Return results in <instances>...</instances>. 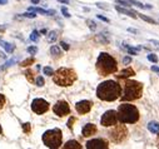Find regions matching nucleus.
Here are the masks:
<instances>
[{
    "instance_id": "obj_46",
    "label": "nucleus",
    "mask_w": 159,
    "mask_h": 149,
    "mask_svg": "<svg viewBox=\"0 0 159 149\" xmlns=\"http://www.w3.org/2000/svg\"><path fill=\"white\" fill-rule=\"evenodd\" d=\"M2 132H3V129H2V125H0V134H2Z\"/></svg>"
},
{
    "instance_id": "obj_37",
    "label": "nucleus",
    "mask_w": 159,
    "mask_h": 149,
    "mask_svg": "<svg viewBox=\"0 0 159 149\" xmlns=\"http://www.w3.org/2000/svg\"><path fill=\"white\" fill-rule=\"evenodd\" d=\"M97 17H98V19H100V20L104 21V23H109V21H110L108 18H105V17H103V15H97Z\"/></svg>"
},
{
    "instance_id": "obj_2",
    "label": "nucleus",
    "mask_w": 159,
    "mask_h": 149,
    "mask_svg": "<svg viewBox=\"0 0 159 149\" xmlns=\"http://www.w3.org/2000/svg\"><path fill=\"white\" fill-rule=\"evenodd\" d=\"M116 115H118V121H120L123 124L125 123L133 124L139 120V110L137 109V106L124 102L118 106Z\"/></svg>"
},
{
    "instance_id": "obj_40",
    "label": "nucleus",
    "mask_w": 159,
    "mask_h": 149,
    "mask_svg": "<svg viewBox=\"0 0 159 149\" xmlns=\"http://www.w3.org/2000/svg\"><path fill=\"white\" fill-rule=\"evenodd\" d=\"M152 70H153L154 73H157L158 75H159V68H158V66H155V65H153V66H152Z\"/></svg>"
},
{
    "instance_id": "obj_11",
    "label": "nucleus",
    "mask_w": 159,
    "mask_h": 149,
    "mask_svg": "<svg viewBox=\"0 0 159 149\" xmlns=\"http://www.w3.org/2000/svg\"><path fill=\"white\" fill-rule=\"evenodd\" d=\"M85 148L87 149H108L109 148V143H108L107 139L97 138V139H91V140L87 142Z\"/></svg>"
},
{
    "instance_id": "obj_33",
    "label": "nucleus",
    "mask_w": 159,
    "mask_h": 149,
    "mask_svg": "<svg viewBox=\"0 0 159 149\" xmlns=\"http://www.w3.org/2000/svg\"><path fill=\"white\" fill-rule=\"evenodd\" d=\"M61 13H63V15L65 17V18H70L72 15L69 14V11L67 10V8H61Z\"/></svg>"
},
{
    "instance_id": "obj_39",
    "label": "nucleus",
    "mask_w": 159,
    "mask_h": 149,
    "mask_svg": "<svg viewBox=\"0 0 159 149\" xmlns=\"http://www.w3.org/2000/svg\"><path fill=\"white\" fill-rule=\"evenodd\" d=\"M130 61H131V58H130V57H125V58L123 59V63H124L125 65H127V64H129Z\"/></svg>"
},
{
    "instance_id": "obj_24",
    "label": "nucleus",
    "mask_w": 159,
    "mask_h": 149,
    "mask_svg": "<svg viewBox=\"0 0 159 149\" xmlns=\"http://www.w3.org/2000/svg\"><path fill=\"white\" fill-rule=\"evenodd\" d=\"M140 19H143L144 21H147V23H150V24H155V20H153L152 18H149V17H145V15H143V14H137Z\"/></svg>"
},
{
    "instance_id": "obj_5",
    "label": "nucleus",
    "mask_w": 159,
    "mask_h": 149,
    "mask_svg": "<svg viewBox=\"0 0 159 149\" xmlns=\"http://www.w3.org/2000/svg\"><path fill=\"white\" fill-rule=\"evenodd\" d=\"M143 94V85L137 80H125L124 82V94L120 97L122 102H133L139 99Z\"/></svg>"
},
{
    "instance_id": "obj_21",
    "label": "nucleus",
    "mask_w": 159,
    "mask_h": 149,
    "mask_svg": "<svg viewBox=\"0 0 159 149\" xmlns=\"http://www.w3.org/2000/svg\"><path fill=\"white\" fill-rule=\"evenodd\" d=\"M50 54L53 57H61V50H60V48L58 47V45H53L51 48H50Z\"/></svg>"
},
{
    "instance_id": "obj_31",
    "label": "nucleus",
    "mask_w": 159,
    "mask_h": 149,
    "mask_svg": "<svg viewBox=\"0 0 159 149\" xmlns=\"http://www.w3.org/2000/svg\"><path fill=\"white\" fill-rule=\"evenodd\" d=\"M26 50H28V53H29V54H31V55H34V54H36V53H38V48H36V47H29Z\"/></svg>"
},
{
    "instance_id": "obj_26",
    "label": "nucleus",
    "mask_w": 159,
    "mask_h": 149,
    "mask_svg": "<svg viewBox=\"0 0 159 149\" xmlns=\"http://www.w3.org/2000/svg\"><path fill=\"white\" fill-rule=\"evenodd\" d=\"M30 40H31V42H38V40H39V32L38 30H34L30 34Z\"/></svg>"
},
{
    "instance_id": "obj_28",
    "label": "nucleus",
    "mask_w": 159,
    "mask_h": 149,
    "mask_svg": "<svg viewBox=\"0 0 159 149\" xmlns=\"http://www.w3.org/2000/svg\"><path fill=\"white\" fill-rule=\"evenodd\" d=\"M35 83H36V85H38V87H43V85H44V83H45V82H44V78H43L42 75H40V76H38V78H36V80H35Z\"/></svg>"
},
{
    "instance_id": "obj_25",
    "label": "nucleus",
    "mask_w": 159,
    "mask_h": 149,
    "mask_svg": "<svg viewBox=\"0 0 159 149\" xmlns=\"http://www.w3.org/2000/svg\"><path fill=\"white\" fill-rule=\"evenodd\" d=\"M43 72H44V74L48 75V76H53V74H54V70H53L50 66H45L44 69H43Z\"/></svg>"
},
{
    "instance_id": "obj_30",
    "label": "nucleus",
    "mask_w": 159,
    "mask_h": 149,
    "mask_svg": "<svg viewBox=\"0 0 159 149\" xmlns=\"http://www.w3.org/2000/svg\"><path fill=\"white\" fill-rule=\"evenodd\" d=\"M148 60L152 61V63H157L158 61V57L155 55V54H149V55H148Z\"/></svg>"
},
{
    "instance_id": "obj_34",
    "label": "nucleus",
    "mask_w": 159,
    "mask_h": 149,
    "mask_svg": "<svg viewBox=\"0 0 159 149\" xmlns=\"http://www.w3.org/2000/svg\"><path fill=\"white\" fill-rule=\"evenodd\" d=\"M23 130H24L25 133H29V132H30V124H29V123L23 124Z\"/></svg>"
},
{
    "instance_id": "obj_1",
    "label": "nucleus",
    "mask_w": 159,
    "mask_h": 149,
    "mask_svg": "<svg viewBox=\"0 0 159 149\" xmlns=\"http://www.w3.org/2000/svg\"><path fill=\"white\" fill-rule=\"evenodd\" d=\"M122 95V88L114 80H107L98 85L97 97L104 102H114Z\"/></svg>"
},
{
    "instance_id": "obj_18",
    "label": "nucleus",
    "mask_w": 159,
    "mask_h": 149,
    "mask_svg": "<svg viewBox=\"0 0 159 149\" xmlns=\"http://www.w3.org/2000/svg\"><path fill=\"white\" fill-rule=\"evenodd\" d=\"M80 148H82V145L79 144L76 140H69L64 145V149H80Z\"/></svg>"
},
{
    "instance_id": "obj_16",
    "label": "nucleus",
    "mask_w": 159,
    "mask_h": 149,
    "mask_svg": "<svg viewBox=\"0 0 159 149\" xmlns=\"http://www.w3.org/2000/svg\"><path fill=\"white\" fill-rule=\"evenodd\" d=\"M30 11H35V13H39V14H44V15H54L55 11L54 10H44L42 8H29Z\"/></svg>"
},
{
    "instance_id": "obj_13",
    "label": "nucleus",
    "mask_w": 159,
    "mask_h": 149,
    "mask_svg": "<svg viewBox=\"0 0 159 149\" xmlns=\"http://www.w3.org/2000/svg\"><path fill=\"white\" fill-rule=\"evenodd\" d=\"M97 133V125H94V124H91V123H89V124H85L84 127H83V129H82V134H83V137H91V135H94Z\"/></svg>"
},
{
    "instance_id": "obj_41",
    "label": "nucleus",
    "mask_w": 159,
    "mask_h": 149,
    "mask_svg": "<svg viewBox=\"0 0 159 149\" xmlns=\"http://www.w3.org/2000/svg\"><path fill=\"white\" fill-rule=\"evenodd\" d=\"M0 59H3V60H4V59H6V55H5L4 53H2V51H0Z\"/></svg>"
},
{
    "instance_id": "obj_45",
    "label": "nucleus",
    "mask_w": 159,
    "mask_h": 149,
    "mask_svg": "<svg viewBox=\"0 0 159 149\" xmlns=\"http://www.w3.org/2000/svg\"><path fill=\"white\" fill-rule=\"evenodd\" d=\"M30 2H31L33 4H39V2H40V0H30Z\"/></svg>"
},
{
    "instance_id": "obj_23",
    "label": "nucleus",
    "mask_w": 159,
    "mask_h": 149,
    "mask_svg": "<svg viewBox=\"0 0 159 149\" xmlns=\"http://www.w3.org/2000/svg\"><path fill=\"white\" fill-rule=\"evenodd\" d=\"M33 63H34V58H29V59H26V60L21 61V63H20V66H24V68H26V66L31 65Z\"/></svg>"
},
{
    "instance_id": "obj_10",
    "label": "nucleus",
    "mask_w": 159,
    "mask_h": 149,
    "mask_svg": "<svg viewBox=\"0 0 159 149\" xmlns=\"http://www.w3.org/2000/svg\"><path fill=\"white\" fill-rule=\"evenodd\" d=\"M53 112H54L58 117H65L70 113V106L65 100H59L53 106Z\"/></svg>"
},
{
    "instance_id": "obj_9",
    "label": "nucleus",
    "mask_w": 159,
    "mask_h": 149,
    "mask_svg": "<svg viewBox=\"0 0 159 149\" xmlns=\"http://www.w3.org/2000/svg\"><path fill=\"white\" fill-rule=\"evenodd\" d=\"M118 123V115L115 110H108L105 112L100 119V124L103 127H112Z\"/></svg>"
},
{
    "instance_id": "obj_7",
    "label": "nucleus",
    "mask_w": 159,
    "mask_h": 149,
    "mask_svg": "<svg viewBox=\"0 0 159 149\" xmlns=\"http://www.w3.org/2000/svg\"><path fill=\"white\" fill-rule=\"evenodd\" d=\"M127 134H128V130L125 125H123L122 123V124H115V127L109 132V137L114 143H120L122 140H124Z\"/></svg>"
},
{
    "instance_id": "obj_20",
    "label": "nucleus",
    "mask_w": 159,
    "mask_h": 149,
    "mask_svg": "<svg viewBox=\"0 0 159 149\" xmlns=\"http://www.w3.org/2000/svg\"><path fill=\"white\" fill-rule=\"evenodd\" d=\"M57 38H58V32H57V30H51V32L48 33L46 40H48L49 43H54L55 40H57Z\"/></svg>"
},
{
    "instance_id": "obj_17",
    "label": "nucleus",
    "mask_w": 159,
    "mask_h": 149,
    "mask_svg": "<svg viewBox=\"0 0 159 149\" xmlns=\"http://www.w3.org/2000/svg\"><path fill=\"white\" fill-rule=\"evenodd\" d=\"M148 129H149L150 133L159 135V123H157V121H149V123H148Z\"/></svg>"
},
{
    "instance_id": "obj_42",
    "label": "nucleus",
    "mask_w": 159,
    "mask_h": 149,
    "mask_svg": "<svg viewBox=\"0 0 159 149\" xmlns=\"http://www.w3.org/2000/svg\"><path fill=\"white\" fill-rule=\"evenodd\" d=\"M8 4V0H0V5H5Z\"/></svg>"
},
{
    "instance_id": "obj_6",
    "label": "nucleus",
    "mask_w": 159,
    "mask_h": 149,
    "mask_svg": "<svg viewBox=\"0 0 159 149\" xmlns=\"http://www.w3.org/2000/svg\"><path fill=\"white\" fill-rule=\"evenodd\" d=\"M61 142H63V133H61V130L59 128L46 130L43 134V143L48 148L57 149V148H59L61 145Z\"/></svg>"
},
{
    "instance_id": "obj_29",
    "label": "nucleus",
    "mask_w": 159,
    "mask_h": 149,
    "mask_svg": "<svg viewBox=\"0 0 159 149\" xmlns=\"http://www.w3.org/2000/svg\"><path fill=\"white\" fill-rule=\"evenodd\" d=\"M17 60L15 59H11V60H9V61H6L3 66H0V70H3V69H5V68H8V66H10V65H13V64H14Z\"/></svg>"
},
{
    "instance_id": "obj_3",
    "label": "nucleus",
    "mask_w": 159,
    "mask_h": 149,
    "mask_svg": "<svg viewBox=\"0 0 159 149\" xmlns=\"http://www.w3.org/2000/svg\"><path fill=\"white\" fill-rule=\"evenodd\" d=\"M118 69V64L116 60L109 55L108 53H100L99 57L97 59V72L99 73V75L105 76L115 73Z\"/></svg>"
},
{
    "instance_id": "obj_4",
    "label": "nucleus",
    "mask_w": 159,
    "mask_h": 149,
    "mask_svg": "<svg viewBox=\"0 0 159 149\" xmlns=\"http://www.w3.org/2000/svg\"><path fill=\"white\" fill-rule=\"evenodd\" d=\"M76 80V73L70 68H60L53 74V82L59 87H70Z\"/></svg>"
},
{
    "instance_id": "obj_36",
    "label": "nucleus",
    "mask_w": 159,
    "mask_h": 149,
    "mask_svg": "<svg viewBox=\"0 0 159 149\" xmlns=\"http://www.w3.org/2000/svg\"><path fill=\"white\" fill-rule=\"evenodd\" d=\"M74 120H75V118H74V117H72V118L69 119V121H68V124H67L69 129H73V123H74Z\"/></svg>"
},
{
    "instance_id": "obj_43",
    "label": "nucleus",
    "mask_w": 159,
    "mask_h": 149,
    "mask_svg": "<svg viewBox=\"0 0 159 149\" xmlns=\"http://www.w3.org/2000/svg\"><path fill=\"white\" fill-rule=\"evenodd\" d=\"M58 2H60L63 4H69V0H58Z\"/></svg>"
},
{
    "instance_id": "obj_19",
    "label": "nucleus",
    "mask_w": 159,
    "mask_h": 149,
    "mask_svg": "<svg viewBox=\"0 0 159 149\" xmlns=\"http://www.w3.org/2000/svg\"><path fill=\"white\" fill-rule=\"evenodd\" d=\"M0 45H2V47L6 50V53H9V54H11L13 51L15 50V47H14V45L10 44V43H8V42H4V40H0Z\"/></svg>"
},
{
    "instance_id": "obj_22",
    "label": "nucleus",
    "mask_w": 159,
    "mask_h": 149,
    "mask_svg": "<svg viewBox=\"0 0 159 149\" xmlns=\"http://www.w3.org/2000/svg\"><path fill=\"white\" fill-rule=\"evenodd\" d=\"M87 25L89 26V29H90L91 32H95V30H97V24H95V21L88 19V20H87Z\"/></svg>"
},
{
    "instance_id": "obj_38",
    "label": "nucleus",
    "mask_w": 159,
    "mask_h": 149,
    "mask_svg": "<svg viewBox=\"0 0 159 149\" xmlns=\"http://www.w3.org/2000/svg\"><path fill=\"white\" fill-rule=\"evenodd\" d=\"M60 45H61V48H63L64 50H69V45H68L67 43H65V42H61Z\"/></svg>"
},
{
    "instance_id": "obj_32",
    "label": "nucleus",
    "mask_w": 159,
    "mask_h": 149,
    "mask_svg": "<svg viewBox=\"0 0 159 149\" xmlns=\"http://www.w3.org/2000/svg\"><path fill=\"white\" fill-rule=\"evenodd\" d=\"M25 75H26V78H28V80H29V82H34V78H33V72H31V70H26Z\"/></svg>"
},
{
    "instance_id": "obj_12",
    "label": "nucleus",
    "mask_w": 159,
    "mask_h": 149,
    "mask_svg": "<svg viewBox=\"0 0 159 149\" xmlns=\"http://www.w3.org/2000/svg\"><path fill=\"white\" fill-rule=\"evenodd\" d=\"M91 105H93V103L90 100H80L75 104V110L79 114H87L90 112Z\"/></svg>"
},
{
    "instance_id": "obj_15",
    "label": "nucleus",
    "mask_w": 159,
    "mask_h": 149,
    "mask_svg": "<svg viewBox=\"0 0 159 149\" xmlns=\"http://www.w3.org/2000/svg\"><path fill=\"white\" fill-rule=\"evenodd\" d=\"M115 10L119 11V13H122V14H125V15H128V17H130V18H133V19H137V17H138L134 11H131V10H129V9H127V8H122V6L115 5Z\"/></svg>"
},
{
    "instance_id": "obj_44",
    "label": "nucleus",
    "mask_w": 159,
    "mask_h": 149,
    "mask_svg": "<svg viewBox=\"0 0 159 149\" xmlns=\"http://www.w3.org/2000/svg\"><path fill=\"white\" fill-rule=\"evenodd\" d=\"M150 43H153V44H155V45H159V42H157V40H149Z\"/></svg>"
},
{
    "instance_id": "obj_27",
    "label": "nucleus",
    "mask_w": 159,
    "mask_h": 149,
    "mask_svg": "<svg viewBox=\"0 0 159 149\" xmlns=\"http://www.w3.org/2000/svg\"><path fill=\"white\" fill-rule=\"evenodd\" d=\"M23 17H25V18H30V19H34V18H36V13L35 11H28V13H24L23 14Z\"/></svg>"
},
{
    "instance_id": "obj_35",
    "label": "nucleus",
    "mask_w": 159,
    "mask_h": 149,
    "mask_svg": "<svg viewBox=\"0 0 159 149\" xmlns=\"http://www.w3.org/2000/svg\"><path fill=\"white\" fill-rule=\"evenodd\" d=\"M4 104H5V97L3 95V94H0V109L4 106Z\"/></svg>"
},
{
    "instance_id": "obj_14",
    "label": "nucleus",
    "mask_w": 159,
    "mask_h": 149,
    "mask_svg": "<svg viewBox=\"0 0 159 149\" xmlns=\"http://www.w3.org/2000/svg\"><path fill=\"white\" fill-rule=\"evenodd\" d=\"M133 75H135L134 70L131 69V68H125V69H123L120 73H119L118 75H115V76L119 78V79H127V78L133 76Z\"/></svg>"
},
{
    "instance_id": "obj_8",
    "label": "nucleus",
    "mask_w": 159,
    "mask_h": 149,
    "mask_svg": "<svg viewBox=\"0 0 159 149\" xmlns=\"http://www.w3.org/2000/svg\"><path fill=\"white\" fill-rule=\"evenodd\" d=\"M31 110L36 114H44L49 110V103L42 98H36L31 102Z\"/></svg>"
}]
</instances>
